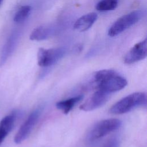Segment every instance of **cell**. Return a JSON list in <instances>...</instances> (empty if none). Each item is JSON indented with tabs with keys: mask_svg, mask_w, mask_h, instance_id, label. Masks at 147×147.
Listing matches in <instances>:
<instances>
[{
	"mask_svg": "<svg viewBox=\"0 0 147 147\" xmlns=\"http://www.w3.org/2000/svg\"><path fill=\"white\" fill-rule=\"evenodd\" d=\"M94 80L98 90L109 94L123 89L127 84L126 79L112 69H102L96 72Z\"/></svg>",
	"mask_w": 147,
	"mask_h": 147,
	"instance_id": "1",
	"label": "cell"
},
{
	"mask_svg": "<svg viewBox=\"0 0 147 147\" xmlns=\"http://www.w3.org/2000/svg\"><path fill=\"white\" fill-rule=\"evenodd\" d=\"M146 103V95L145 92H134L116 102L110 107L109 111L113 114H122Z\"/></svg>",
	"mask_w": 147,
	"mask_h": 147,
	"instance_id": "2",
	"label": "cell"
},
{
	"mask_svg": "<svg viewBox=\"0 0 147 147\" xmlns=\"http://www.w3.org/2000/svg\"><path fill=\"white\" fill-rule=\"evenodd\" d=\"M143 14L144 13L141 10H134L122 16L110 27L108 35L110 37H115L119 34L138 22Z\"/></svg>",
	"mask_w": 147,
	"mask_h": 147,
	"instance_id": "3",
	"label": "cell"
},
{
	"mask_svg": "<svg viewBox=\"0 0 147 147\" xmlns=\"http://www.w3.org/2000/svg\"><path fill=\"white\" fill-rule=\"evenodd\" d=\"M122 125L121 120L111 118L102 120L92 128L89 133V139L91 141L100 138L108 134L118 130Z\"/></svg>",
	"mask_w": 147,
	"mask_h": 147,
	"instance_id": "4",
	"label": "cell"
},
{
	"mask_svg": "<svg viewBox=\"0 0 147 147\" xmlns=\"http://www.w3.org/2000/svg\"><path fill=\"white\" fill-rule=\"evenodd\" d=\"M65 50L62 48L44 49L40 48L37 53V63L40 67H47L56 64L64 55Z\"/></svg>",
	"mask_w": 147,
	"mask_h": 147,
	"instance_id": "5",
	"label": "cell"
},
{
	"mask_svg": "<svg viewBox=\"0 0 147 147\" xmlns=\"http://www.w3.org/2000/svg\"><path fill=\"white\" fill-rule=\"evenodd\" d=\"M40 114V109H36L30 113L15 135L14 141L16 144H20L28 137L38 121Z\"/></svg>",
	"mask_w": 147,
	"mask_h": 147,
	"instance_id": "6",
	"label": "cell"
},
{
	"mask_svg": "<svg viewBox=\"0 0 147 147\" xmlns=\"http://www.w3.org/2000/svg\"><path fill=\"white\" fill-rule=\"evenodd\" d=\"M147 55L146 39L135 44L125 55L123 61L127 64H133L144 59Z\"/></svg>",
	"mask_w": 147,
	"mask_h": 147,
	"instance_id": "7",
	"label": "cell"
},
{
	"mask_svg": "<svg viewBox=\"0 0 147 147\" xmlns=\"http://www.w3.org/2000/svg\"><path fill=\"white\" fill-rule=\"evenodd\" d=\"M110 94L98 90L84 103L79 107L84 111H90L103 105L110 98Z\"/></svg>",
	"mask_w": 147,
	"mask_h": 147,
	"instance_id": "8",
	"label": "cell"
},
{
	"mask_svg": "<svg viewBox=\"0 0 147 147\" xmlns=\"http://www.w3.org/2000/svg\"><path fill=\"white\" fill-rule=\"evenodd\" d=\"M97 18L98 15L94 12L84 14L75 21L74 25V28L79 32H85L93 25Z\"/></svg>",
	"mask_w": 147,
	"mask_h": 147,
	"instance_id": "9",
	"label": "cell"
},
{
	"mask_svg": "<svg viewBox=\"0 0 147 147\" xmlns=\"http://www.w3.org/2000/svg\"><path fill=\"white\" fill-rule=\"evenodd\" d=\"M16 119V114H12L5 116L0 121V145L13 129Z\"/></svg>",
	"mask_w": 147,
	"mask_h": 147,
	"instance_id": "10",
	"label": "cell"
},
{
	"mask_svg": "<svg viewBox=\"0 0 147 147\" xmlns=\"http://www.w3.org/2000/svg\"><path fill=\"white\" fill-rule=\"evenodd\" d=\"M16 40V36L12 34L6 42L2 48L0 56V66L3 65L11 55L15 48Z\"/></svg>",
	"mask_w": 147,
	"mask_h": 147,
	"instance_id": "11",
	"label": "cell"
},
{
	"mask_svg": "<svg viewBox=\"0 0 147 147\" xmlns=\"http://www.w3.org/2000/svg\"><path fill=\"white\" fill-rule=\"evenodd\" d=\"M83 98V95H79L65 100L58 102L56 104L57 109L61 110L64 114H68L74 107Z\"/></svg>",
	"mask_w": 147,
	"mask_h": 147,
	"instance_id": "12",
	"label": "cell"
},
{
	"mask_svg": "<svg viewBox=\"0 0 147 147\" xmlns=\"http://www.w3.org/2000/svg\"><path fill=\"white\" fill-rule=\"evenodd\" d=\"M52 33V29L51 27L42 25L33 30L29 36V38L31 40L35 41L44 40L49 37Z\"/></svg>",
	"mask_w": 147,
	"mask_h": 147,
	"instance_id": "13",
	"label": "cell"
},
{
	"mask_svg": "<svg viewBox=\"0 0 147 147\" xmlns=\"http://www.w3.org/2000/svg\"><path fill=\"white\" fill-rule=\"evenodd\" d=\"M119 0H100L95 5L96 9L99 11H107L115 9Z\"/></svg>",
	"mask_w": 147,
	"mask_h": 147,
	"instance_id": "14",
	"label": "cell"
},
{
	"mask_svg": "<svg viewBox=\"0 0 147 147\" xmlns=\"http://www.w3.org/2000/svg\"><path fill=\"white\" fill-rule=\"evenodd\" d=\"M32 7L29 5L21 6L16 13L13 20L15 22L20 23L25 21L30 13Z\"/></svg>",
	"mask_w": 147,
	"mask_h": 147,
	"instance_id": "15",
	"label": "cell"
},
{
	"mask_svg": "<svg viewBox=\"0 0 147 147\" xmlns=\"http://www.w3.org/2000/svg\"><path fill=\"white\" fill-rule=\"evenodd\" d=\"M103 147H119V141L117 138H112Z\"/></svg>",
	"mask_w": 147,
	"mask_h": 147,
	"instance_id": "16",
	"label": "cell"
},
{
	"mask_svg": "<svg viewBox=\"0 0 147 147\" xmlns=\"http://www.w3.org/2000/svg\"><path fill=\"white\" fill-rule=\"evenodd\" d=\"M2 1H3V0H0V5H1V3H2Z\"/></svg>",
	"mask_w": 147,
	"mask_h": 147,
	"instance_id": "17",
	"label": "cell"
}]
</instances>
